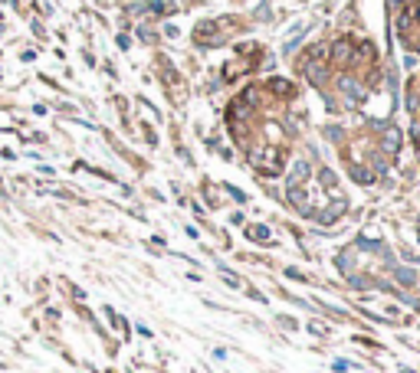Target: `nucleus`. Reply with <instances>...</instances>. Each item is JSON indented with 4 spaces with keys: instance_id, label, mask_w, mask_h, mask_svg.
Segmentation results:
<instances>
[{
    "instance_id": "obj_4",
    "label": "nucleus",
    "mask_w": 420,
    "mask_h": 373,
    "mask_svg": "<svg viewBox=\"0 0 420 373\" xmlns=\"http://www.w3.org/2000/svg\"><path fill=\"white\" fill-rule=\"evenodd\" d=\"M309 174H312V167L305 161H295L292 164V174H289V177H292V184H302V180H309Z\"/></svg>"
},
{
    "instance_id": "obj_5",
    "label": "nucleus",
    "mask_w": 420,
    "mask_h": 373,
    "mask_svg": "<svg viewBox=\"0 0 420 373\" xmlns=\"http://www.w3.org/2000/svg\"><path fill=\"white\" fill-rule=\"evenodd\" d=\"M397 144H401V134H397V128H391V131L384 134V151H388V154H397Z\"/></svg>"
},
{
    "instance_id": "obj_2",
    "label": "nucleus",
    "mask_w": 420,
    "mask_h": 373,
    "mask_svg": "<svg viewBox=\"0 0 420 373\" xmlns=\"http://www.w3.org/2000/svg\"><path fill=\"white\" fill-rule=\"evenodd\" d=\"M289 200H292L295 206H299V210L305 213V216H312V210H309V206H305V190H302L299 184H292V186H289Z\"/></svg>"
},
{
    "instance_id": "obj_7",
    "label": "nucleus",
    "mask_w": 420,
    "mask_h": 373,
    "mask_svg": "<svg viewBox=\"0 0 420 373\" xmlns=\"http://www.w3.org/2000/svg\"><path fill=\"white\" fill-rule=\"evenodd\" d=\"M351 174L358 177V184H371V171H358V167H355Z\"/></svg>"
},
{
    "instance_id": "obj_1",
    "label": "nucleus",
    "mask_w": 420,
    "mask_h": 373,
    "mask_svg": "<svg viewBox=\"0 0 420 373\" xmlns=\"http://www.w3.org/2000/svg\"><path fill=\"white\" fill-rule=\"evenodd\" d=\"M338 89H341V95L348 98V105H361V101H365V95H368L365 86H358L351 76H341V79H338Z\"/></svg>"
},
{
    "instance_id": "obj_10",
    "label": "nucleus",
    "mask_w": 420,
    "mask_h": 373,
    "mask_svg": "<svg viewBox=\"0 0 420 373\" xmlns=\"http://www.w3.org/2000/svg\"><path fill=\"white\" fill-rule=\"evenodd\" d=\"M322 184H325V186H335V174H332V171H322Z\"/></svg>"
},
{
    "instance_id": "obj_8",
    "label": "nucleus",
    "mask_w": 420,
    "mask_h": 373,
    "mask_svg": "<svg viewBox=\"0 0 420 373\" xmlns=\"http://www.w3.org/2000/svg\"><path fill=\"white\" fill-rule=\"evenodd\" d=\"M335 56H338V59H348V43H338V46H335Z\"/></svg>"
},
{
    "instance_id": "obj_3",
    "label": "nucleus",
    "mask_w": 420,
    "mask_h": 373,
    "mask_svg": "<svg viewBox=\"0 0 420 373\" xmlns=\"http://www.w3.org/2000/svg\"><path fill=\"white\" fill-rule=\"evenodd\" d=\"M341 213H345V200H341V203H332L325 213H318V223H335Z\"/></svg>"
},
{
    "instance_id": "obj_6",
    "label": "nucleus",
    "mask_w": 420,
    "mask_h": 373,
    "mask_svg": "<svg viewBox=\"0 0 420 373\" xmlns=\"http://www.w3.org/2000/svg\"><path fill=\"white\" fill-rule=\"evenodd\" d=\"M394 275H397V281H404V285H411V281H414V279H417V275H414V272H411V269H397V272H394Z\"/></svg>"
},
{
    "instance_id": "obj_9",
    "label": "nucleus",
    "mask_w": 420,
    "mask_h": 373,
    "mask_svg": "<svg viewBox=\"0 0 420 373\" xmlns=\"http://www.w3.org/2000/svg\"><path fill=\"white\" fill-rule=\"evenodd\" d=\"M250 236H253V239H266V226H253Z\"/></svg>"
}]
</instances>
